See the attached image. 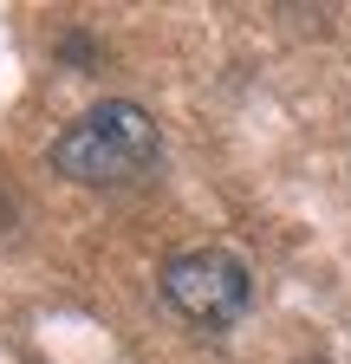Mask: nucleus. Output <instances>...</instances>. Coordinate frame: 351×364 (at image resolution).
<instances>
[{"instance_id": "7ed1b4c3", "label": "nucleus", "mask_w": 351, "mask_h": 364, "mask_svg": "<svg viewBox=\"0 0 351 364\" xmlns=\"http://www.w3.org/2000/svg\"><path fill=\"white\" fill-rule=\"evenodd\" d=\"M306 364H325V358H306Z\"/></svg>"}, {"instance_id": "f03ea898", "label": "nucleus", "mask_w": 351, "mask_h": 364, "mask_svg": "<svg viewBox=\"0 0 351 364\" xmlns=\"http://www.w3.org/2000/svg\"><path fill=\"white\" fill-rule=\"evenodd\" d=\"M247 293H254V280H247V267L234 260V254H222V247H195V254H176L169 267H163V299L189 318V326H228V318H241L247 312Z\"/></svg>"}, {"instance_id": "f257e3e1", "label": "nucleus", "mask_w": 351, "mask_h": 364, "mask_svg": "<svg viewBox=\"0 0 351 364\" xmlns=\"http://www.w3.org/2000/svg\"><path fill=\"white\" fill-rule=\"evenodd\" d=\"M156 150H163L156 117L130 98H104L53 136V169L72 182H92V189H124L156 163Z\"/></svg>"}]
</instances>
